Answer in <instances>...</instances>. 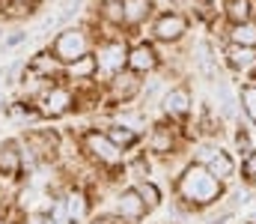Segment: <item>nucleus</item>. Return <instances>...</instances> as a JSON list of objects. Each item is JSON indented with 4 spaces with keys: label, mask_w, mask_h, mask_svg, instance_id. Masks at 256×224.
I'll list each match as a JSON object with an SVG mask.
<instances>
[{
    "label": "nucleus",
    "mask_w": 256,
    "mask_h": 224,
    "mask_svg": "<svg viewBox=\"0 0 256 224\" xmlns=\"http://www.w3.org/2000/svg\"><path fill=\"white\" fill-rule=\"evenodd\" d=\"M179 191H182V197L191 200V203H212V200L220 194V185H218V176H214L208 167L194 164V167L185 170V176H182V182H179Z\"/></svg>",
    "instance_id": "1"
},
{
    "label": "nucleus",
    "mask_w": 256,
    "mask_h": 224,
    "mask_svg": "<svg viewBox=\"0 0 256 224\" xmlns=\"http://www.w3.org/2000/svg\"><path fill=\"white\" fill-rule=\"evenodd\" d=\"M54 51H57L60 60H78V57L86 54V36L80 30H74V27L63 30L60 39H57V45H54Z\"/></svg>",
    "instance_id": "2"
},
{
    "label": "nucleus",
    "mask_w": 256,
    "mask_h": 224,
    "mask_svg": "<svg viewBox=\"0 0 256 224\" xmlns=\"http://www.w3.org/2000/svg\"><path fill=\"white\" fill-rule=\"evenodd\" d=\"M185 27H188L185 15H179V12H167V15L158 18V24H155V36L164 39V42H173V39H179V36L185 33Z\"/></svg>",
    "instance_id": "3"
},
{
    "label": "nucleus",
    "mask_w": 256,
    "mask_h": 224,
    "mask_svg": "<svg viewBox=\"0 0 256 224\" xmlns=\"http://www.w3.org/2000/svg\"><path fill=\"white\" fill-rule=\"evenodd\" d=\"M86 144H90L92 155L98 161H104V164H116L120 161V147L114 144V138H108V135H90Z\"/></svg>",
    "instance_id": "4"
},
{
    "label": "nucleus",
    "mask_w": 256,
    "mask_h": 224,
    "mask_svg": "<svg viewBox=\"0 0 256 224\" xmlns=\"http://www.w3.org/2000/svg\"><path fill=\"white\" fill-rule=\"evenodd\" d=\"M116 209H120V215H122V218H128V221H137V218L143 215V209H146V200H143V194H140V191L128 188V191H122V194H120Z\"/></svg>",
    "instance_id": "5"
},
{
    "label": "nucleus",
    "mask_w": 256,
    "mask_h": 224,
    "mask_svg": "<svg viewBox=\"0 0 256 224\" xmlns=\"http://www.w3.org/2000/svg\"><path fill=\"white\" fill-rule=\"evenodd\" d=\"M122 63H128V51H126L122 42H110V45H104L98 51V66L102 69L116 72V69H122Z\"/></svg>",
    "instance_id": "6"
},
{
    "label": "nucleus",
    "mask_w": 256,
    "mask_h": 224,
    "mask_svg": "<svg viewBox=\"0 0 256 224\" xmlns=\"http://www.w3.org/2000/svg\"><path fill=\"white\" fill-rule=\"evenodd\" d=\"M206 167L218 176V179H226V176H232V158L226 155V152H220V149H206Z\"/></svg>",
    "instance_id": "7"
},
{
    "label": "nucleus",
    "mask_w": 256,
    "mask_h": 224,
    "mask_svg": "<svg viewBox=\"0 0 256 224\" xmlns=\"http://www.w3.org/2000/svg\"><path fill=\"white\" fill-rule=\"evenodd\" d=\"M128 66H131L134 72H149V69H155V51H152L149 45H137V48L128 54Z\"/></svg>",
    "instance_id": "8"
},
{
    "label": "nucleus",
    "mask_w": 256,
    "mask_h": 224,
    "mask_svg": "<svg viewBox=\"0 0 256 224\" xmlns=\"http://www.w3.org/2000/svg\"><path fill=\"white\" fill-rule=\"evenodd\" d=\"M188 108H191V96H188V90H173V93H167V99H164V111H167L170 117H185Z\"/></svg>",
    "instance_id": "9"
},
{
    "label": "nucleus",
    "mask_w": 256,
    "mask_h": 224,
    "mask_svg": "<svg viewBox=\"0 0 256 224\" xmlns=\"http://www.w3.org/2000/svg\"><path fill=\"white\" fill-rule=\"evenodd\" d=\"M230 63L236 69H250L256 63V48H250V45H232L230 48Z\"/></svg>",
    "instance_id": "10"
},
{
    "label": "nucleus",
    "mask_w": 256,
    "mask_h": 224,
    "mask_svg": "<svg viewBox=\"0 0 256 224\" xmlns=\"http://www.w3.org/2000/svg\"><path fill=\"white\" fill-rule=\"evenodd\" d=\"M72 105V93L68 90H51L48 96H45V114H63L66 108Z\"/></svg>",
    "instance_id": "11"
},
{
    "label": "nucleus",
    "mask_w": 256,
    "mask_h": 224,
    "mask_svg": "<svg viewBox=\"0 0 256 224\" xmlns=\"http://www.w3.org/2000/svg\"><path fill=\"white\" fill-rule=\"evenodd\" d=\"M230 39H232V45H250V48H256V24H250V21L236 24Z\"/></svg>",
    "instance_id": "12"
},
{
    "label": "nucleus",
    "mask_w": 256,
    "mask_h": 224,
    "mask_svg": "<svg viewBox=\"0 0 256 224\" xmlns=\"http://www.w3.org/2000/svg\"><path fill=\"white\" fill-rule=\"evenodd\" d=\"M146 15H149V3H146V0H126V6H122V21L134 24V21L146 18Z\"/></svg>",
    "instance_id": "13"
},
{
    "label": "nucleus",
    "mask_w": 256,
    "mask_h": 224,
    "mask_svg": "<svg viewBox=\"0 0 256 224\" xmlns=\"http://www.w3.org/2000/svg\"><path fill=\"white\" fill-rule=\"evenodd\" d=\"M226 15L232 18V24H244V21H250V0H230Z\"/></svg>",
    "instance_id": "14"
},
{
    "label": "nucleus",
    "mask_w": 256,
    "mask_h": 224,
    "mask_svg": "<svg viewBox=\"0 0 256 224\" xmlns=\"http://www.w3.org/2000/svg\"><path fill=\"white\" fill-rule=\"evenodd\" d=\"M18 170V152L12 149V144L0 147V173H15Z\"/></svg>",
    "instance_id": "15"
},
{
    "label": "nucleus",
    "mask_w": 256,
    "mask_h": 224,
    "mask_svg": "<svg viewBox=\"0 0 256 224\" xmlns=\"http://www.w3.org/2000/svg\"><path fill=\"white\" fill-rule=\"evenodd\" d=\"M66 212H68V218H72V221H80V218L86 215L84 194H68V200H66Z\"/></svg>",
    "instance_id": "16"
},
{
    "label": "nucleus",
    "mask_w": 256,
    "mask_h": 224,
    "mask_svg": "<svg viewBox=\"0 0 256 224\" xmlns=\"http://www.w3.org/2000/svg\"><path fill=\"white\" fill-rule=\"evenodd\" d=\"M134 90H137V81H134V78H128V75H126V78H116V84H114V93H116V96H122V99H128Z\"/></svg>",
    "instance_id": "17"
},
{
    "label": "nucleus",
    "mask_w": 256,
    "mask_h": 224,
    "mask_svg": "<svg viewBox=\"0 0 256 224\" xmlns=\"http://www.w3.org/2000/svg\"><path fill=\"white\" fill-rule=\"evenodd\" d=\"M242 99H244V108H248L250 120H256V87H244L242 90Z\"/></svg>",
    "instance_id": "18"
},
{
    "label": "nucleus",
    "mask_w": 256,
    "mask_h": 224,
    "mask_svg": "<svg viewBox=\"0 0 256 224\" xmlns=\"http://www.w3.org/2000/svg\"><path fill=\"white\" fill-rule=\"evenodd\" d=\"M92 66H96V60H92V57H78V63L72 66V72H74V75H90V72H92Z\"/></svg>",
    "instance_id": "19"
},
{
    "label": "nucleus",
    "mask_w": 256,
    "mask_h": 224,
    "mask_svg": "<svg viewBox=\"0 0 256 224\" xmlns=\"http://www.w3.org/2000/svg\"><path fill=\"white\" fill-rule=\"evenodd\" d=\"M110 138H114V144H116V147H120V144H131V141H134V135H131V132H126V129H114V132H110Z\"/></svg>",
    "instance_id": "20"
},
{
    "label": "nucleus",
    "mask_w": 256,
    "mask_h": 224,
    "mask_svg": "<svg viewBox=\"0 0 256 224\" xmlns=\"http://www.w3.org/2000/svg\"><path fill=\"white\" fill-rule=\"evenodd\" d=\"M140 194H143V200H146L149 206H155V203H158V191H155V185H143V188H140Z\"/></svg>",
    "instance_id": "21"
},
{
    "label": "nucleus",
    "mask_w": 256,
    "mask_h": 224,
    "mask_svg": "<svg viewBox=\"0 0 256 224\" xmlns=\"http://www.w3.org/2000/svg\"><path fill=\"white\" fill-rule=\"evenodd\" d=\"M244 176L248 179H256V152L248 155V161H244Z\"/></svg>",
    "instance_id": "22"
},
{
    "label": "nucleus",
    "mask_w": 256,
    "mask_h": 224,
    "mask_svg": "<svg viewBox=\"0 0 256 224\" xmlns=\"http://www.w3.org/2000/svg\"><path fill=\"white\" fill-rule=\"evenodd\" d=\"M27 224H48V221H45L42 215H30V218H27Z\"/></svg>",
    "instance_id": "23"
},
{
    "label": "nucleus",
    "mask_w": 256,
    "mask_h": 224,
    "mask_svg": "<svg viewBox=\"0 0 256 224\" xmlns=\"http://www.w3.org/2000/svg\"><path fill=\"white\" fill-rule=\"evenodd\" d=\"M110 3H126V0H110Z\"/></svg>",
    "instance_id": "24"
},
{
    "label": "nucleus",
    "mask_w": 256,
    "mask_h": 224,
    "mask_svg": "<svg viewBox=\"0 0 256 224\" xmlns=\"http://www.w3.org/2000/svg\"><path fill=\"white\" fill-rule=\"evenodd\" d=\"M96 224H108V221H96Z\"/></svg>",
    "instance_id": "25"
},
{
    "label": "nucleus",
    "mask_w": 256,
    "mask_h": 224,
    "mask_svg": "<svg viewBox=\"0 0 256 224\" xmlns=\"http://www.w3.org/2000/svg\"><path fill=\"white\" fill-rule=\"evenodd\" d=\"M0 75H3V69H0Z\"/></svg>",
    "instance_id": "26"
}]
</instances>
